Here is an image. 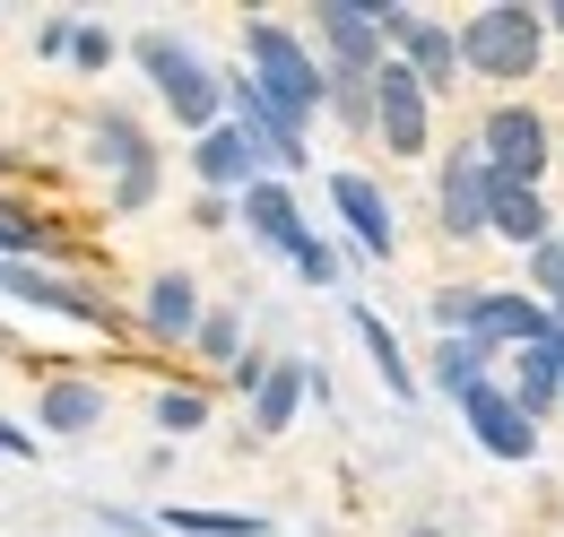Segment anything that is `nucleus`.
Segmentation results:
<instances>
[{"instance_id": "b1692460", "label": "nucleus", "mask_w": 564, "mask_h": 537, "mask_svg": "<svg viewBox=\"0 0 564 537\" xmlns=\"http://www.w3.org/2000/svg\"><path fill=\"white\" fill-rule=\"evenodd\" d=\"M200 355H209V364H226V373H235V364H243V330H235L226 313H209V321H200Z\"/></svg>"}, {"instance_id": "423d86ee", "label": "nucleus", "mask_w": 564, "mask_h": 537, "mask_svg": "<svg viewBox=\"0 0 564 537\" xmlns=\"http://www.w3.org/2000/svg\"><path fill=\"white\" fill-rule=\"evenodd\" d=\"M478 156H487L495 174H512V183H539L547 174V122L530 105H495L487 131H478Z\"/></svg>"}, {"instance_id": "bb28decb", "label": "nucleus", "mask_w": 564, "mask_h": 537, "mask_svg": "<svg viewBox=\"0 0 564 537\" xmlns=\"http://www.w3.org/2000/svg\"><path fill=\"white\" fill-rule=\"evenodd\" d=\"M70 44H78V18H44V26H35V53H44V62H62Z\"/></svg>"}, {"instance_id": "4468645a", "label": "nucleus", "mask_w": 564, "mask_h": 537, "mask_svg": "<svg viewBox=\"0 0 564 537\" xmlns=\"http://www.w3.org/2000/svg\"><path fill=\"white\" fill-rule=\"evenodd\" d=\"M434 208H443V234H487V156H452Z\"/></svg>"}, {"instance_id": "f257e3e1", "label": "nucleus", "mask_w": 564, "mask_h": 537, "mask_svg": "<svg viewBox=\"0 0 564 537\" xmlns=\"http://www.w3.org/2000/svg\"><path fill=\"white\" fill-rule=\"evenodd\" d=\"M252 87L279 105L295 131H304V113H313V105H330V69L313 62L286 26H252Z\"/></svg>"}, {"instance_id": "c85d7f7f", "label": "nucleus", "mask_w": 564, "mask_h": 537, "mask_svg": "<svg viewBox=\"0 0 564 537\" xmlns=\"http://www.w3.org/2000/svg\"><path fill=\"white\" fill-rule=\"evenodd\" d=\"M35 252V226H18V217H0V261H26Z\"/></svg>"}, {"instance_id": "dca6fc26", "label": "nucleus", "mask_w": 564, "mask_h": 537, "mask_svg": "<svg viewBox=\"0 0 564 537\" xmlns=\"http://www.w3.org/2000/svg\"><path fill=\"white\" fill-rule=\"evenodd\" d=\"M330 208L348 217V234L365 252H391V200H382L365 174H330Z\"/></svg>"}, {"instance_id": "2f4dec72", "label": "nucleus", "mask_w": 564, "mask_h": 537, "mask_svg": "<svg viewBox=\"0 0 564 537\" xmlns=\"http://www.w3.org/2000/svg\"><path fill=\"white\" fill-rule=\"evenodd\" d=\"M547 313H556V330H564V304H547Z\"/></svg>"}, {"instance_id": "f8f14e48", "label": "nucleus", "mask_w": 564, "mask_h": 537, "mask_svg": "<svg viewBox=\"0 0 564 537\" xmlns=\"http://www.w3.org/2000/svg\"><path fill=\"white\" fill-rule=\"evenodd\" d=\"M96 156L122 174V183H113V208H148V191H156V147L140 139V122L105 113V122H96Z\"/></svg>"}, {"instance_id": "c756f323", "label": "nucleus", "mask_w": 564, "mask_h": 537, "mask_svg": "<svg viewBox=\"0 0 564 537\" xmlns=\"http://www.w3.org/2000/svg\"><path fill=\"white\" fill-rule=\"evenodd\" d=\"M0 460H35V434H26V425H9V416H0Z\"/></svg>"}, {"instance_id": "1a4fd4ad", "label": "nucleus", "mask_w": 564, "mask_h": 537, "mask_svg": "<svg viewBox=\"0 0 564 537\" xmlns=\"http://www.w3.org/2000/svg\"><path fill=\"white\" fill-rule=\"evenodd\" d=\"M460 416H469V434L487 442L495 460H530V451H539V434H530L539 416H530V407L512 399V391H495V382H478V391L460 399Z\"/></svg>"}, {"instance_id": "aec40b11", "label": "nucleus", "mask_w": 564, "mask_h": 537, "mask_svg": "<svg viewBox=\"0 0 564 537\" xmlns=\"http://www.w3.org/2000/svg\"><path fill=\"white\" fill-rule=\"evenodd\" d=\"M348 321H356V338H365V355H373V373H382V391H417V373H409V355H400V338H391V321L373 313V304H348Z\"/></svg>"}, {"instance_id": "20e7f679", "label": "nucleus", "mask_w": 564, "mask_h": 537, "mask_svg": "<svg viewBox=\"0 0 564 537\" xmlns=\"http://www.w3.org/2000/svg\"><path fill=\"white\" fill-rule=\"evenodd\" d=\"M313 26L330 44V78H382V0H322Z\"/></svg>"}, {"instance_id": "7ed1b4c3", "label": "nucleus", "mask_w": 564, "mask_h": 537, "mask_svg": "<svg viewBox=\"0 0 564 537\" xmlns=\"http://www.w3.org/2000/svg\"><path fill=\"white\" fill-rule=\"evenodd\" d=\"M539 35H547V9L495 0V9H478V18L460 26V62L487 69V78H530V69H539Z\"/></svg>"}, {"instance_id": "9b49d317", "label": "nucleus", "mask_w": 564, "mask_h": 537, "mask_svg": "<svg viewBox=\"0 0 564 537\" xmlns=\"http://www.w3.org/2000/svg\"><path fill=\"white\" fill-rule=\"evenodd\" d=\"M0 295H18V304H35V313H62V321H78V330H105V304L78 295L70 277L35 268V261H0Z\"/></svg>"}, {"instance_id": "cd10ccee", "label": "nucleus", "mask_w": 564, "mask_h": 537, "mask_svg": "<svg viewBox=\"0 0 564 537\" xmlns=\"http://www.w3.org/2000/svg\"><path fill=\"white\" fill-rule=\"evenodd\" d=\"M295 268H304V277H313V286H330V277H339V252H330V243H322V234H313V243H304V252H295Z\"/></svg>"}, {"instance_id": "2eb2a0df", "label": "nucleus", "mask_w": 564, "mask_h": 537, "mask_svg": "<svg viewBox=\"0 0 564 537\" xmlns=\"http://www.w3.org/2000/svg\"><path fill=\"white\" fill-rule=\"evenodd\" d=\"M243 226H252V234H261L270 252H286V261H295V252L313 243V226L295 217V200H286V183H252V191H243Z\"/></svg>"}, {"instance_id": "6e6552de", "label": "nucleus", "mask_w": 564, "mask_h": 537, "mask_svg": "<svg viewBox=\"0 0 564 537\" xmlns=\"http://www.w3.org/2000/svg\"><path fill=\"white\" fill-rule=\"evenodd\" d=\"M487 234L521 243V252L556 243V217H547V200H539V183H512V174H495V165H487Z\"/></svg>"}, {"instance_id": "7c9ffc66", "label": "nucleus", "mask_w": 564, "mask_h": 537, "mask_svg": "<svg viewBox=\"0 0 564 537\" xmlns=\"http://www.w3.org/2000/svg\"><path fill=\"white\" fill-rule=\"evenodd\" d=\"M547 26H556V35H564V0H556V9H547Z\"/></svg>"}, {"instance_id": "f03ea898", "label": "nucleus", "mask_w": 564, "mask_h": 537, "mask_svg": "<svg viewBox=\"0 0 564 537\" xmlns=\"http://www.w3.org/2000/svg\"><path fill=\"white\" fill-rule=\"evenodd\" d=\"M140 69L156 78V96L174 105V122H192L200 139L217 131V105H226V87H217V69L200 62L192 44H174V35L156 26V35H140Z\"/></svg>"}, {"instance_id": "a211bd4d", "label": "nucleus", "mask_w": 564, "mask_h": 537, "mask_svg": "<svg viewBox=\"0 0 564 537\" xmlns=\"http://www.w3.org/2000/svg\"><path fill=\"white\" fill-rule=\"evenodd\" d=\"M304 382H313V364H270V382L252 391V434H261V442L295 425V399H304Z\"/></svg>"}, {"instance_id": "4be33fe9", "label": "nucleus", "mask_w": 564, "mask_h": 537, "mask_svg": "<svg viewBox=\"0 0 564 537\" xmlns=\"http://www.w3.org/2000/svg\"><path fill=\"white\" fill-rule=\"evenodd\" d=\"M478 364H487V347H478V338H443V347H434V391H443V399H469V391L487 382Z\"/></svg>"}, {"instance_id": "9d476101", "label": "nucleus", "mask_w": 564, "mask_h": 537, "mask_svg": "<svg viewBox=\"0 0 564 537\" xmlns=\"http://www.w3.org/2000/svg\"><path fill=\"white\" fill-rule=\"evenodd\" d=\"M261 165H270V156H261V139L243 131V122H217V131L192 147V174L209 183L217 200H226V191H252V183H261Z\"/></svg>"}, {"instance_id": "a878e982", "label": "nucleus", "mask_w": 564, "mask_h": 537, "mask_svg": "<svg viewBox=\"0 0 564 537\" xmlns=\"http://www.w3.org/2000/svg\"><path fill=\"white\" fill-rule=\"evenodd\" d=\"M70 62H78V69H113V35L78 18V44H70Z\"/></svg>"}, {"instance_id": "5701e85b", "label": "nucleus", "mask_w": 564, "mask_h": 537, "mask_svg": "<svg viewBox=\"0 0 564 537\" xmlns=\"http://www.w3.org/2000/svg\"><path fill=\"white\" fill-rule=\"evenodd\" d=\"M156 425H165V434H200V425H209V399H200V391H165V399H156Z\"/></svg>"}, {"instance_id": "393cba45", "label": "nucleus", "mask_w": 564, "mask_h": 537, "mask_svg": "<svg viewBox=\"0 0 564 537\" xmlns=\"http://www.w3.org/2000/svg\"><path fill=\"white\" fill-rule=\"evenodd\" d=\"M530 286H539L547 304H564V234H556V243H539V252H530Z\"/></svg>"}, {"instance_id": "39448f33", "label": "nucleus", "mask_w": 564, "mask_h": 537, "mask_svg": "<svg viewBox=\"0 0 564 537\" xmlns=\"http://www.w3.org/2000/svg\"><path fill=\"white\" fill-rule=\"evenodd\" d=\"M382 35L400 44V62L425 78V96H452V69H460V35H443L425 9H409V0H382Z\"/></svg>"}, {"instance_id": "f3484780", "label": "nucleus", "mask_w": 564, "mask_h": 537, "mask_svg": "<svg viewBox=\"0 0 564 537\" xmlns=\"http://www.w3.org/2000/svg\"><path fill=\"white\" fill-rule=\"evenodd\" d=\"M200 321H209V313H200V286H192L183 268H165V277L148 286V330L156 338H200Z\"/></svg>"}, {"instance_id": "ddd939ff", "label": "nucleus", "mask_w": 564, "mask_h": 537, "mask_svg": "<svg viewBox=\"0 0 564 537\" xmlns=\"http://www.w3.org/2000/svg\"><path fill=\"white\" fill-rule=\"evenodd\" d=\"M226 96H235V122H243V131L261 139V156H270L279 174H304V165H313V156H304V131L286 122V113L270 105V96H261V87H252V78H235Z\"/></svg>"}, {"instance_id": "0eeeda50", "label": "nucleus", "mask_w": 564, "mask_h": 537, "mask_svg": "<svg viewBox=\"0 0 564 537\" xmlns=\"http://www.w3.org/2000/svg\"><path fill=\"white\" fill-rule=\"evenodd\" d=\"M373 131L391 156H425V78L409 62H382L373 78Z\"/></svg>"}, {"instance_id": "412c9836", "label": "nucleus", "mask_w": 564, "mask_h": 537, "mask_svg": "<svg viewBox=\"0 0 564 537\" xmlns=\"http://www.w3.org/2000/svg\"><path fill=\"white\" fill-rule=\"evenodd\" d=\"M156 529H183V537H270L261 512H200V503H165Z\"/></svg>"}, {"instance_id": "6ab92c4d", "label": "nucleus", "mask_w": 564, "mask_h": 537, "mask_svg": "<svg viewBox=\"0 0 564 537\" xmlns=\"http://www.w3.org/2000/svg\"><path fill=\"white\" fill-rule=\"evenodd\" d=\"M35 425H44V434H96V425H105V391H96V382H53L44 407H35Z\"/></svg>"}]
</instances>
